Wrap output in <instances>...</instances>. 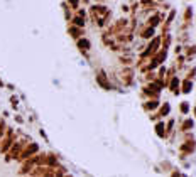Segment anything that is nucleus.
I'll return each instance as SVG.
<instances>
[{"instance_id": "nucleus-1", "label": "nucleus", "mask_w": 196, "mask_h": 177, "mask_svg": "<svg viewBox=\"0 0 196 177\" xmlns=\"http://www.w3.org/2000/svg\"><path fill=\"white\" fill-rule=\"evenodd\" d=\"M66 177H71V176H66Z\"/></svg>"}]
</instances>
